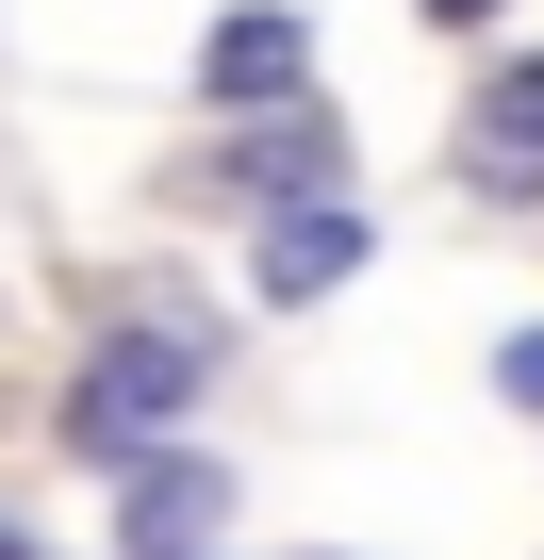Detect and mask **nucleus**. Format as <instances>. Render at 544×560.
<instances>
[{
	"instance_id": "obj_1",
	"label": "nucleus",
	"mask_w": 544,
	"mask_h": 560,
	"mask_svg": "<svg viewBox=\"0 0 544 560\" xmlns=\"http://www.w3.org/2000/svg\"><path fill=\"white\" fill-rule=\"evenodd\" d=\"M198 380H215V347H198V330H116V347L67 380V429H83V445H149Z\"/></svg>"
},
{
	"instance_id": "obj_5",
	"label": "nucleus",
	"mask_w": 544,
	"mask_h": 560,
	"mask_svg": "<svg viewBox=\"0 0 544 560\" xmlns=\"http://www.w3.org/2000/svg\"><path fill=\"white\" fill-rule=\"evenodd\" d=\"M198 100H231V116H264V100H298V18H231V34L198 50Z\"/></svg>"
},
{
	"instance_id": "obj_3",
	"label": "nucleus",
	"mask_w": 544,
	"mask_h": 560,
	"mask_svg": "<svg viewBox=\"0 0 544 560\" xmlns=\"http://www.w3.org/2000/svg\"><path fill=\"white\" fill-rule=\"evenodd\" d=\"M215 527H231L215 462H132V494H116V544H132V560H198Z\"/></svg>"
},
{
	"instance_id": "obj_6",
	"label": "nucleus",
	"mask_w": 544,
	"mask_h": 560,
	"mask_svg": "<svg viewBox=\"0 0 544 560\" xmlns=\"http://www.w3.org/2000/svg\"><path fill=\"white\" fill-rule=\"evenodd\" d=\"M495 380H511V396L544 412V330H511V363H495Z\"/></svg>"
},
{
	"instance_id": "obj_8",
	"label": "nucleus",
	"mask_w": 544,
	"mask_h": 560,
	"mask_svg": "<svg viewBox=\"0 0 544 560\" xmlns=\"http://www.w3.org/2000/svg\"><path fill=\"white\" fill-rule=\"evenodd\" d=\"M0 560H34V544H18V527H0Z\"/></svg>"
},
{
	"instance_id": "obj_7",
	"label": "nucleus",
	"mask_w": 544,
	"mask_h": 560,
	"mask_svg": "<svg viewBox=\"0 0 544 560\" xmlns=\"http://www.w3.org/2000/svg\"><path fill=\"white\" fill-rule=\"evenodd\" d=\"M429 18H495V0H429Z\"/></svg>"
},
{
	"instance_id": "obj_4",
	"label": "nucleus",
	"mask_w": 544,
	"mask_h": 560,
	"mask_svg": "<svg viewBox=\"0 0 544 560\" xmlns=\"http://www.w3.org/2000/svg\"><path fill=\"white\" fill-rule=\"evenodd\" d=\"M347 264H363V214L347 198H298L281 231H264V298H331Z\"/></svg>"
},
{
	"instance_id": "obj_2",
	"label": "nucleus",
	"mask_w": 544,
	"mask_h": 560,
	"mask_svg": "<svg viewBox=\"0 0 544 560\" xmlns=\"http://www.w3.org/2000/svg\"><path fill=\"white\" fill-rule=\"evenodd\" d=\"M462 165H478L495 198H544V50H511V67L478 83V116H462Z\"/></svg>"
}]
</instances>
